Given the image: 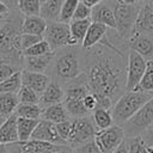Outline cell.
Wrapping results in <instances>:
<instances>
[{
  "mask_svg": "<svg viewBox=\"0 0 153 153\" xmlns=\"http://www.w3.org/2000/svg\"><path fill=\"white\" fill-rule=\"evenodd\" d=\"M128 50L108 35L92 48H81L82 73L102 108L111 109L127 91Z\"/></svg>",
  "mask_w": 153,
  "mask_h": 153,
  "instance_id": "obj_1",
  "label": "cell"
},
{
  "mask_svg": "<svg viewBox=\"0 0 153 153\" xmlns=\"http://www.w3.org/2000/svg\"><path fill=\"white\" fill-rule=\"evenodd\" d=\"M82 73L81 45L65 47L54 51L53 62L47 74L53 80L66 85Z\"/></svg>",
  "mask_w": 153,
  "mask_h": 153,
  "instance_id": "obj_2",
  "label": "cell"
},
{
  "mask_svg": "<svg viewBox=\"0 0 153 153\" xmlns=\"http://www.w3.org/2000/svg\"><path fill=\"white\" fill-rule=\"evenodd\" d=\"M23 14L16 8L0 27V60L13 61L23 65L24 54L20 45Z\"/></svg>",
  "mask_w": 153,
  "mask_h": 153,
  "instance_id": "obj_3",
  "label": "cell"
},
{
  "mask_svg": "<svg viewBox=\"0 0 153 153\" xmlns=\"http://www.w3.org/2000/svg\"><path fill=\"white\" fill-rule=\"evenodd\" d=\"M152 97H153V93H148L139 90L126 91L111 108L114 123L118 126H123Z\"/></svg>",
  "mask_w": 153,
  "mask_h": 153,
  "instance_id": "obj_4",
  "label": "cell"
},
{
  "mask_svg": "<svg viewBox=\"0 0 153 153\" xmlns=\"http://www.w3.org/2000/svg\"><path fill=\"white\" fill-rule=\"evenodd\" d=\"M140 2H123L115 0L114 4V12H115V19H116V38L117 41L127 45L128 39L133 35L134 26L141 8ZM128 47V45H127Z\"/></svg>",
  "mask_w": 153,
  "mask_h": 153,
  "instance_id": "obj_5",
  "label": "cell"
},
{
  "mask_svg": "<svg viewBox=\"0 0 153 153\" xmlns=\"http://www.w3.org/2000/svg\"><path fill=\"white\" fill-rule=\"evenodd\" d=\"M65 86V99L63 104L72 118L91 115L84 104L85 96L91 91L86 76L81 73L76 79L67 82Z\"/></svg>",
  "mask_w": 153,
  "mask_h": 153,
  "instance_id": "obj_6",
  "label": "cell"
},
{
  "mask_svg": "<svg viewBox=\"0 0 153 153\" xmlns=\"http://www.w3.org/2000/svg\"><path fill=\"white\" fill-rule=\"evenodd\" d=\"M43 37H44V39L48 41V43L50 44V47L54 51L62 49L65 47L79 45L78 42L73 38V36L71 33L69 23H63L60 20L48 22L47 30H45Z\"/></svg>",
  "mask_w": 153,
  "mask_h": 153,
  "instance_id": "obj_7",
  "label": "cell"
},
{
  "mask_svg": "<svg viewBox=\"0 0 153 153\" xmlns=\"http://www.w3.org/2000/svg\"><path fill=\"white\" fill-rule=\"evenodd\" d=\"M153 124V97L122 127L126 133V137L142 135Z\"/></svg>",
  "mask_w": 153,
  "mask_h": 153,
  "instance_id": "obj_8",
  "label": "cell"
},
{
  "mask_svg": "<svg viewBox=\"0 0 153 153\" xmlns=\"http://www.w3.org/2000/svg\"><path fill=\"white\" fill-rule=\"evenodd\" d=\"M10 153H73L67 145H55L45 141L30 139L27 141H17L8 145Z\"/></svg>",
  "mask_w": 153,
  "mask_h": 153,
  "instance_id": "obj_9",
  "label": "cell"
},
{
  "mask_svg": "<svg viewBox=\"0 0 153 153\" xmlns=\"http://www.w3.org/2000/svg\"><path fill=\"white\" fill-rule=\"evenodd\" d=\"M72 133L68 139V146L72 149L94 139L98 129L91 115L72 118Z\"/></svg>",
  "mask_w": 153,
  "mask_h": 153,
  "instance_id": "obj_10",
  "label": "cell"
},
{
  "mask_svg": "<svg viewBox=\"0 0 153 153\" xmlns=\"http://www.w3.org/2000/svg\"><path fill=\"white\" fill-rule=\"evenodd\" d=\"M94 140L103 153H114V151L126 140V133L122 126L112 124L109 128L97 130Z\"/></svg>",
  "mask_w": 153,
  "mask_h": 153,
  "instance_id": "obj_11",
  "label": "cell"
},
{
  "mask_svg": "<svg viewBox=\"0 0 153 153\" xmlns=\"http://www.w3.org/2000/svg\"><path fill=\"white\" fill-rule=\"evenodd\" d=\"M148 61L145 60L137 51L128 50V62H127V91L136 90L139 86L146 69Z\"/></svg>",
  "mask_w": 153,
  "mask_h": 153,
  "instance_id": "obj_12",
  "label": "cell"
},
{
  "mask_svg": "<svg viewBox=\"0 0 153 153\" xmlns=\"http://www.w3.org/2000/svg\"><path fill=\"white\" fill-rule=\"evenodd\" d=\"M31 139L45 141V142H50L55 145H67L66 141L60 136L57 128H56V123H53L47 120H39L37 127L35 128L32 133Z\"/></svg>",
  "mask_w": 153,
  "mask_h": 153,
  "instance_id": "obj_13",
  "label": "cell"
},
{
  "mask_svg": "<svg viewBox=\"0 0 153 153\" xmlns=\"http://www.w3.org/2000/svg\"><path fill=\"white\" fill-rule=\"evenodd\" d=\"M115 0H104L92 7L91 20L106 25L111 30H116V19L114 12Z\"/></svg>",
  "mask_w": 153,
  "mask_h": 153,
  "instance_id": "obj_14",
  "label": "cell"
},
{
  "mask_svg": "<svg viewBox=\"0 0 153 153\" xmlns=\"http://www.w3.org/2000/svg\"><path fill=\"white\" fill-rule=\"evenodd\" d=\"M129 49L137 51L145 60L153 61V36L146 33H133L127 42Z\"/></svg>",
  "mask_w": 153,
  "mask_h": 153,
  "instance_id": "obj_15",
  "label": "cell"
},
{
  "mask_svg": "<svg viewBox=\"0 0 153 153\" xmlns=\"http://www.w3.org/2000/svg\"><path fill=\"white\" fill-rule=\"evenodd\" d=\"M133 33H146L153 36V5L149 0H142Z\"/></svg>",
  "mask_w": 153,
  "mask_h": 153,
  "instance_id": "obj_16",
  "label": "cell"
},
{
  "mask_svg": "<svg viewBox=\"0 0 153 153\" xmlns=\"http://www.w3.org/2000/svg\"><path fill=\"white\" fill-rule=\"evenodd\" d=\"M22 81L23 85H26L31 87L33 91H36L39 96L43 93V91L47 88L49 82L51 81V78L47 73L41 72H33L23 68L22 69Z\"/></svg>",
  "mask_w": 153,
  "mask_h": 153,
  "instance_id": "obj_17",
  "label": "cell"
},
{
  "mask_svg": "<svg viewBox=\"0 0 153 153\" xmlns=\"http://www.w3.org/2000/svg\"><path fill=\"white\" fill-rule=\"evenodd\" d=\"M63 99H65V86L61 82L51 79V81L49 82L47 88L39 96V103L38 104L42 108H44V106H48L51 104L62 103Z\"/></svg>",
  "mask_w": 153,
  "mask_h": 153,
  "instance_id": "obj_18",
  "label": "cell"
},
{
  "mask_svg": "<svg viewBox=\"0 0 153 153\" xmlns=\"http://www.w3.org/2000/svg\"><path fill=\"white\" fill-rule=\"evenodd\" d=\"M108 30H109V27L106 25L97 23V22H92L86 32V36H85L82 43H81V48L88 49V48H92L93 45L100 43L106 37Z\"/></svg>",
  "mask_w": 153,
  "mask_h": 153,
  "instance_id": "obj_19",
  "label": "cell"
},
{
  "mask_svg": "<svg viewBox=\"0 0 153 153\" xmlns=\"http://www.w3.org/2000/svg\"><path fill=\"white\" fill-rule=\"evenodd\" d=\"M18 116L16 114L11 115L5 120L2 126L0 127V142L5 145L14 143L19 141L18 135V124H17Z\"/></svg>",
  "mask_w": 153,
  "mask_h": 153,
  "instance_id": "obj_20",
  "label": "cell"
},
{
  "mask_svg": "<svg viewBox=\"0 0 153 153\" xmlns=\"http://www.w3.org/2000/svg\"><path fill=\"white\" fill-rule=\"evenodd\" d=\"M41 120H47L53 123H60L63 121L72 120V117L69 116V114L62 102V103H56V104L44 106L42 110Z\"/></svg>",
  "mask_w": 153,
  "mask_h": 153,
  "instance_id": "obj_21",
  "label": "cell"
},
{
  "mask_svg": "<svg viewBox=\"0 0 153 153\" xmlns=\"http://www.w3.org/2000/svg\"><path fill=\"white\" fill-rule=\"evenodd\" d=\"M48 22L41 16H23L22 32L43 36L47 30Z\"/></svg>",
  "mask_w": 153,
  "mask_h": 153,
  "instance_id": "obj_22",
  "label": "cell"
},
{
  "mask_svg": "<svg viewBox=\"0 0 153 153\" xmlns=\"http://www.w3.org/2000/svg\"><path fill=\"white\" fill-rule=\"evenodd\" d=\"M54 53L41 56H24V68L33 72L48 73L53 62Z\"/></svg>",
  "mask_w": 153,
  "mask_h": 153,
  "instance_id": "obj_23",
  "label": "cell"
},
{
  "mask_svg": "<svg viewBox=\"0 0 153 153\" xmlns=\"http://www.w3.org/2000/svg\"><path fill=\"white\" fill-rule=\"evenodd\" d=\"M62 4H63V0H45L44 2L41 4L39 16L43 17L47 22L59 20Z\"/></svg>",
  "mask_w": 153,
  "mask_h": 153,
  "instance_id": "obj_24",
  "label": "cell"
},
{
  "mask_svg": "<svg viewBox=\"0 0 153 153\" xmlns=\"http://www.w3.org/2000/svg\"><path fill=\"white\" fill-rule=\"evenodd\" d=\"M19 103L18 93H0V115L10 117L16 112Z\"/></svg>",
  "mask_w": 153,
  "mask_h": 153,
  "instance_id": "obj_25",
  "label": "cell"
},
{
  "mask_svg": "<svg viewBox=\"0 0 153 153\" xmlns=\"http://www.w3.org/2000/svg\"><path fill=\"white\" fill-rule=\"evenodd\" d=\"M92 120L97 127V129H105L111 127L114 123V117H112V112L111 109H106V108H102L98 106L96 110H93V112L91 114Z\"/></svg>",
  "mask_w": 153,
  "mask_h": 153,
  "instance_id": "obj_26",
  "label": "cell"
},
{
  "mask_svg": "<svg viewBox=\"0 0 153 153\" xmlns=\"http://www.w3.org/2000/svg\"><path fill=\"white\" fill-rule=\"evenodd\" d=\"M39 120L33 118H25V117H18L17 124H18V135L19 141H27L31 139L32 133L35 128L37 127Z\"/></svg>",
  "mask_w": 153,
  "mask_h": 153,
  "instance_id": "obj_27",
  "label": "cell"
},
{
  "mask_svg": "<svg viewBox=\"0 0 153 153\" xmlns=\"http://www.w3.org/2000/svg\"><path fill=\"white\" fill-rule=\"evenodd\" d=\"M92 20L91 18L88 19H81V20H72L69 23V27H71V33L73 36V38L78 42L79 45H81L85 36H86V32L91 25Z\"/></svg>",
  "mask_w": 153,
  "mask_h": 153,
  "instance_id": "obj_28",
  "label": "cell"
},
{
  "mask_svg": "<svg viewBox=\"0 0 153 153\" xmlns=\"http://www.w3.org/2000/svg\"><path fill=\"white\" fill-rule=\"evenodd\" d=\"M43 108L39 104H25L19 103L18 108L16 109V115L18 117H25V118H33V120H41Z\"/></svg>",
  "mask_w": 153,
  "mask_h": 153,
  "instance_id": "obj_29",
  "label": "cell"
},
{
  "mask_svg": "<svg viewBox=\"0 0 153 153\" xmlns=\"http://www.w3.org/2000/svg\"><path fill=\"white\" fill-rule=\"evenodd\" d=\"M22 86V71H18L6 80L0 82V93H18Z\"/></svg>",
  "mask_w": 153,
  "mask_h": 153,
  "instance_id": "obj_30",
  "label": "cell"
},
{
  "mask_svg": "<svg viewBox=\"0 0 153 153\" xmlns=\"http://www.w3.org/2000/svg\"><path fill=\"white\" fill-rule=\"evenodd\" d=\"M17 10L23 16H39L41 0H18Z\"/></svg>",
  "mask_w": 153,
  "mask_h": 153,
  "instance_id": "obj_31",
  "label": "cell"
},
{
  "mask_svg": "<svg viewBox=\"0 0 153 153\" xmlns=\"http://www.w3.org/2000/svg\"><path fill=\"white\" fill-rule=\"evenodd\" d=\"M51 53H54V50L51 49L48 41L43 38L38 43H36L32 47L24 50L23 54H24V56H41V55H48V54H51Z\"/></svg>",
  "mask_w": 153,
  "mask_h": 153,
  "instance_id": "obj_32",
  "label": "cell"
},
{
  "mask_svg": "<svg viewBox=\"0 0 153 153\" xmlns=\"http://www.w3.org/2000/svg\"><path fill=\"white\" fill-rule=\"evenodd\" d=\"M22 69H23V65L20 63L7 61V60H0V82H2L7 78H10L12 74Z\"/></svg>",
  "mask_w": 153,
  "mask_h": 153,
  "instance_id": "obj_33",
  "label": "cell"
},
{
  "mask_svg": "<svg viewBox=\"0 0 153 153\" xmlns=\"http://www.w3.org/2000/svg\"><path fill=\"white\" fill-rule=\"evenodd\" d=\"M79 2H80V0H63L59 20L63 22V23H71Z\"/></svg>",
  "mask_w": 153,
  "mask_h": 153,
  "instance_id": "obj_34",
  "label": "cell"
},
{
  "mask_svg": "<svg viewBox=\"0 0 153 153\" xmlns=\"http://www.w3.org/2000/svg\"><path fill=\"white\" fill-rule=\"evenodd\" d=\"M136 90L153 93V61H148L147 69L142 76L139 86L136 87Z\"/></svg>",
  "mask_w": 153,
  "mask_h": 153,
  "instance_id": "obj_35",
  "label": "cell"
},
{
  "mask_svg": "<svg viewBox=\"0 0 153 153\" xmlns=\"http://www.w3.org/2000/svg\"><path fill=\"white\" fill-rule=\"evenodd\" d=\"M18 98L20 103H25V104H38L39 103V94L26 85H23L20 87L18 92Z\"/></svg>",
  "mask_w": 153,
  "mask_h": 153,
  "instance_id": "obj_36",
  "label": "cell"
},
{
  "mask_svg": "<svg viewBox=\"0 0 153 153\" xmlns=\"http://www.w3.org/2000/svg\"><path fill=\"white\" fill-rule=\"evenodd\" d=\"M126 143L128 146L129 153H148L147 145L145 143L141 135L126 137Z\"/></svg>",
  "mask_w": 153,
  "mask_h": 153,
  "instance_id": "obj_37",
  "label": "cell"
},
{
  "mask_svg": "<svg viewBox=\"0 0 153 153\" xmlns=\"http://www.w3.org/2000/svg\"><path fill=\"white\" fill-rule=\"evenodd\" d=\"M44 37L39 36V35H32V33H22L20 36V45H22V50L24 53V50H26L27 48L32 47L33 44L38 43L39 41H42Z\"/></svg>",
  "mask_w": 153,
  "mask_h": 153,
  "instance_id": "obj_38",
  "label": "cell"
},
{
  "mask_svg": "<svg viewBox=\"0 0 153 153\" xmlns=\"http://www.w3.org/2000/svg\"><path fill=\"white\" fill-rule=\"evenodd\" d=\"M73 153H103V152L100 151L96 140L93 139L91 141H87V142L73 148Z\"/></svg>",
  "mask_w": 153,
  "mask_h": 153,
  "instance_id": "obj_39",
  "label": "cell"
},
{
  "mask_svg": "<svg viewBox=\"0 0 153 153\" xmlns=\"http://www.w3.org/2000/svg\"><path fill=\"white\" fill-rule=\"evenodd\" d=\"M91 14H92V7L82 4V2H79L78 6H76V10L73 14V19L72 20H81V19H88L91 18Z\"/></svg>",
  "mask_w": 153,
  "mask_h": 153,
  "instance_id": "obj_40",
  "label": "cell"
},
{
  "mask_svg": "<svg viewBox=\"0 0 153 153\" xmlns=\"http://www.w3.org/2000/svg\"><path fill=\"white\" fill-rule=\"evenodd\" d=\"M72 127H73L72 120H68V121H63V122L56 123L57 131H59L60 136L66 141V143H67V145H68V139H69L71 133H72Z\"/></svg>",
  "mask_w": 153,
  "mask_h": 153,
  "instance_id": "obj_41",
  "label": "cell"
},
{
  "mask_svg": "<svg viewBox=\"0 0 153 153\" xmlns=\"http://www.w3.org/2000/svg\"><path fill=\"white\" fill-rule=\"evenodd\" d=\"M11 12H12V10L2 0H0V18L1 19H7L10 17Z\"/></svg>",
  "mask_w": 153,
  "mask_h": 153,
  "instance_id": "obj_42",
  "label": "cell"
},
{
  "mask_svg": "<svg viewBox=\"0 0 153 153\" xmlns=\"http://www.w3.org/2000/svg\"><path fill=\"white\" fill-rule=\"evenodd\" d=\"M142 136V139H143V141H145V143L148 146V145H153V124L141 135Z\"/></svg>",
  "mask_w": 153,
  "mask_h": 153,
  "instance_id": "obj_43",
  "label": "cell"
},
{
  "mask_svg": "<svg viewBox=\"0 0 153 153\" xmlns=\"http://www.w3.org/2000/svg\"><path fill=\"white\" fill-rule=\"evenodd\" d=\"M114 153H129V151H128V146H127V143H126V140L114 151Z\"/></svg>",
  "mask_w": 153,
  "mask_h": 153,
  "instance_id": "obj_44",
  "label": "cell"
},
{
  "mask_svg": "<svg viewBox=\"0 0 153 153\" xmlns=\"http://www.w3.org/2000/svg\"><path fill=\"white\" fill-rule=\"evenodd\" d=\"M102 1H104V0H80V2H82V4H85L90 7H94L96 5L100 4Z\"/></svg>",
  "mask_w": 153,
  "mask_h": 153,
  "instance_id": "obj_45",
  "label": "cell"
},
{
  "mask_svg": "<svg viewBox=\"0 0 153 153\" xmlns=\"http://www.w3.org/2000/svg\"><path fill=\"white\" fill-rule=\"evenodd\" d=\"M2 1H4L11 10H16V8H17V1H18V0H2Z\"/></svg>",
  "mask_w": 153,
  "mask_h": 153,
  "instance_id": "obj_46",
  "label": "cell"
},
{
  "mask_svg": "<svg viewBox=\"0 0 153 153\" xmlns=\"http://www.w3.org/2000/svg\"><path fill=\"white\" fill-rule=\"evenodd\" d=\"M0 153H10L8 152V145H5V143L0 142Z\"/></svg>",
  "mask_w": 153,
  "mask_h": 153,
  "instance_id": "obj_47",
  "label": "cell"
},
{
  "mask_svg": "<svg viewBox=\"0 0 153 153\" xmlns=\"http://www.w3.org/2000/svg\"><path fill=\"white\" fill-rule=\"evenodd\" d=\"M117 1H123V2H140L142 0H117Z\"/></svg>",
  "mask_w": 153,
  "mask_h": 153,
  "instance_id": "obj_48",
  "label": "cell"
},
{
  "mask_svg": "<svg viewBox=\"0 0 153 153\" xmlns=\"http://www.w3.org/2000/svg\"><path fill=\"white\" fill-rule=\"evenodd\" d=\"M5 120H6V117H4L2 115H0V127L2 126V123L5 122Z\"/></svg>",
  "mask_w": 153,
  "mask_h": 153,
  "instance_id": "obj_49",
  "label": "cell"
},
{
  "mask_svg": "<svg viewBox=\"0 0 153 153\" xmlns=\"http://www.w3.org/2000/svg\"><path fill=\"white\" fill-rule=\"evenodd\" d=\"M5 20H6V19H1V18H0V27L2 26V24H4V22H5Z\"/></svg>",
  "mask_w": 153,
  "mask_h": 153,
  "instance_id": "obj_50",
  "label": "cell"
},
{
  "mask_svg": "<svg viewBox=\"0 0 153 153\" xmlns=\"http://www.w3.org/2000/svg\"><path fill=\"white\" fill-rule=\"evenodd\" d=\"M44 1H45V0H41V4H42V2H44Z\"/></svg>",
  "mask_w": 153,
  "mask_h": 153,
  "instance_id": "obj_51",
  "label": "cell"
},
{
  "mask_svg": "<svg viewBox=\"0 0 153 153\" xmlns=\"http://www.w3.org/2000/svg\"><path fill=\"white\" fill-rule=\"evenodd\" d=\"M149 1H151V2H152V5H153V0H149Z\"/></svg>",
  "mask_w": 153,
  "mask_h": 153,
  "instance_id": "obj_52",
  "label": "cell"
}]
</instances>
